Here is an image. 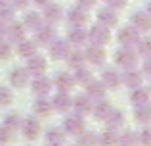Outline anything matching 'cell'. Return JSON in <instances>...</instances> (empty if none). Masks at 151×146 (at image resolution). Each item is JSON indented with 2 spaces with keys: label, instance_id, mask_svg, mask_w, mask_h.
<instances>
[{
  "label": "cell",
  "instance_id": "46",
  "mask_svg": "<svg viewBox=\"0 0 151 146\" xmlns=\"http://www.w3.org/2000/svg\"><path fill=\"white\" fill-rule=\"evenodd\" d=\"M94 4H96V0H78V6L84 8V10H90Z\"/></svg>",
  "mask_w": 151,
  "mask_h": 146
},
{
  "label": "cell",
  "instance_id": "34",
  "mask_svg": "<svg viewBox=\"0 0 151 146\" xmlns=\"http://www.w3.org/2000/svg\"><path fill=\"white\" fill-rule=\"evenodd\" d=\"M77 146H100L98 144V135L92 131H82L81 135L77 137Z\"/></svg>",
  "mask_w": 151,
  "mask_h": 146
},
{
  "label": "cell",
  "instance_id": "39",
  "mask_svg": "<svg viewBox=\"0 0 151 146\" xmlns=\"http://www.w3.org/2000/svg\"><path fill=\"white\" fill-rule=\"evenodd\" d=\"M14 6H8V4H2L0 6V21H4V23H10V21H14Z\"/></svg>",
  "mask_w": 151,
  "mask_h": 146
},
{
  "label": "cell",
  "instance_id": "5",
  "mask_svg": "<svg viewBox=\"0 0 151 146\" xmlns=\"http://www.w3.org/2000/svg\"><path fill=\"white\" fill-rule=\"evenodd\" d=\"M117 38H119V42H121L122 46L132 48V46H136L138 41H140V33H138L132 25H126V27H121V29H119Z\"/></svg>",
  "mask_w": 151,
  "mask_h": 146
},
{
  "label": "cell",
  "instance_id": "48",
  "mask_svg": "<svg viewBox=\"0 0 151 146\" xmlns=\"http://www.w3.org/2000/svg\"><path fill=\"white\" fill-rule=\"evenodd\" d=\"M6 29H8V25H6L4 21H0V38L6 37Z\"/></svg>",
  "mask_w": 151,
  "mask_h": 146
},
{
  "label": "cell",
  "instance_id": "32",
  "mask_svg": "<svg viewBox=\"0 0 151 146\" xmlns=\"http://www.w3.org/2000/svg\"><path fill=\"white\" fill-rule=\"evenodd\" d=\"M17 54L21 58H29V56H33V54H37V42L23 38L21 42H17Z\"/></svg>",
  "mask_w": 151,
  "mask_h": 146
},
{
  "label": "cell",
  "instance_id": "40",
  "mask_svg": "<svg viewBox=\"0 0 151 146\" xmlns=\"http://www.w3.org/2000/svg\"><path fill=\"white\" fill-rule=\"evenodd\" d=\"M14 100V94L8 86H0V106H10Z\"/></svg>",
  "mask_w": 151,
  "mask_h": 146
},
{
  "label": "cell",
  "instance_id": "21",
  "mask_svg": "<svg viewBox=\"0 0 151 146\" xmlns=\"http://www.w3.org/2000/svg\"><path fill=\"white\" fill-rule=\"evenodd\" d=\"M101 83L105 85V89H117L121 85V73L113 68H107L101 71Z\"/></svg>",
  "mask_w": 151,
  "mask_h": 146
},
{
  "label": "cell",
  "instance_id": "8",
  "mask_svg": "<svg viewBox=\"0 0 151 146\" xmlns=\"http://www.w3.org/2000/svg\"><path fill=\"white\" fill-rule=\"evenodd\" d=\"M92 106H94V102L88 94H77V96L73 98V106H71V108H75V113L86 115V113L92 112Z\"/></svg>",
  "mask_w": 151,
  "mask_h": 146
},
{
  "label": "cell",
  "instance_id": "16",
  "mask_svg": "<svg viewBox=\"0 0 151 146\" xmlns=\"http://www.w3.org/2000/svg\"><path fill=\"white\" fill-rule=\"evenodd\" d=\"M52 85L58 86V90L69 92V90L73 89V85H75V79H73V75H71V73L59 71V73H55V77H54V81H52Z\"/></svg>",
  "mask_w": 151,
  "mask_h": 146
},
{
  "label": "cell",
  "instance_id": "49",
  "mask_svg": "<svg viewBox=\"0 0 151 146\" xmlns=\"http://www.w3.org/2000/svg\"><path fill=\"white\" fill-rule=\"evenodd\" d=\"M35 4H37V6H46V4H48V0H33Z\"/></svg>",
  "mask_w": 151,
  "mask_h": 146
},
{
  "label": "cell",
  "instance_id": "42",
  "mask_svg": "<svg viewBox=\"0 0 151 146\" xmlns=\"http://www.w3.org/2000/svg\"><path fill=\"white\" fill-rule=\"evenodd\" d=\"M12 54V44L4 38H0V60H8Z\"/></svg>",
  "mask_w": 151,
  "mask_h": 146
},
{
  "label": "cell",
  "instance_id": "9",
  "mask_svg": "<svg viewBox=\"0 0 151 146\" xmlns=\"http://www.w3.org/2000/svg\"><path fill=\"white\" fill-rule=\"evenodd\" d=\"M69 42L67 41H61V38H54L50 42V56L54 60H65L67 54H69Z\"/></svg>",
  "mask_w": 151,
  "mask_h": 146
},
{
  "label": "cell",
  "instance_id": "1",
  "mask_svg": "<svg viewBox=\"0 0 151 146\" xmlns=\"http://www.w3.org/2000/svg\"><path fill=\"white\" fill-rule=\"evenodd\" d=\"M19 131L23 133V137H25L27 140H37L38 135L42 133V125H40V121H38L37 115H31V117H25V119H23Z\"/></svg>",
  "mask_w": 151,
  "mask_h": 146
},
{
  "label": "cell",
  "instance_id": "4",
  "mask_svg": "<svg viewBox=\"0 0 151 146\" xmlns=\"http://www.w3.org/2000/svg\"><path fill=\"white\" fill-rule=\"evenodd\" d=\"M138 62V54L134 52L132 48H128V46H122V48H119L117 52H115V64L121 65V68H134Z\"/></svg>",
  "mask_w": 151,
  "mask_h": 146
},
{
  "label": "cell",
  "instance_id": "41",
  "mask_svg": "<svg viewBox=\"0 0 151 146\" xmlns=\"http://www.w3.org/2000/svg\"><path fill=\"white\" fill-rule=\"evenodd\" d=\"M138 142L142 146H151V127H144L138 133Z\"/></svg>",
  "mask_w": 151,
  "mask_h": 146
},
{
  "label": "cell",
  "instance_id": "3",
  "mask_svg": "<svg viewBox=\"0 0 151 146\" xmlns=\"http://www.w3.org/2000/svg\"><path fill=\"white\" fill-rule=\"evenodd\" d=\"M86 35H88V41L92 42V44H98V46H103L109 42L111 38V33H109V27H103V25H92L88 31H86Z\"/></svg>",
  "mask_w": 151,
  "mask_h": 146
},
{
  "label": "cell",
  "instance_id": "20",
  "mask_svg": "<svg viewBox=\"0 0 151 146\" xmlns=\"http://www.w3.org/2000/svg\"><path fill=\"white\" fill-rule=\"evenodd\" d=\"M119 21L117 17V12L113 10V8H101L100 12H98V23L103 27H115Z\"/></svg>",
  "mask_w": 151,
  "mask_h": 146
},
{
  "label": "cell",
  "instance_id": "24",
  "mask_svg": "<svg viewBox=\"0 0 151 146\" xmlns=\"http://www.w3.org/2000/svg\"><path fill=\"white\" fill-rule=\"evenodd\" d=\"M111 110H113V106H111L109 102L105 100V98L98 100L96 104L92 106V113H94V117H96V119H100V121H105V117L111 113Z\"/></svg>",
  "mask_w": 151,
  "mask_h": 146
},
{
  "label": "cell",
  "instance_id": "10",
  "mask_svg": "<svg viewBox=\"0 0 151 146\" xmlns=\"http://www.w3.org/2000/svg\"><path fill=\"white\" fill-rule=\"evenodd\" d=\"M29 77L31 73L27 71V68H15L10 71V83L15 89H25L29 85Z\"/></svg>",
  "mask_w": 151,
  "mask_h": 146
},
{
  "label": "cell",
  "instance_id": "43",
  "mask_svg": "<svg viewBox=\"0 0 151 146\" xmlns=\"http://www.w3.org/2000/svg\"><path fill=\"white\" fill-rule=\"evenodd\" d=\"M12 135H14V133H12L8 127L0 125V146H6L8 142H10V140H12Z\"/></svg>",
  "mask_w": 151,
  "mask_h": 146
},
{
  "label": "cell",
  "instance_id": "44",
  "mask_svg": "<svg viewBox=\"0 0 151 146\" xmlns=\"http://www.w3.org/2000/svg\"><path fill=\"white\" fill-rule=\"evenodd\" d=\"M107 4H109V8H113V10H119V8L126 6V0H107Z\"/></svg>",
  "mask_w": 151,
  "mask_h": 146
},
{
  "label": "cell",
  "instance_id": "36",
  "mask_svg": "<svg viewBox=\"0 0 151 146\" xmlns=\"http://www.w3.org/2000/svg\"><path fill=\"white\" fill-rule=\"evenodd\" d=\"M67 64H69V68H73V69H77V68H81L82 64H84V52H78V50H73V52H69L67 54Z\"/></svg>",
  "mask_w": 151,
  "mask_h": 146
},
{
  "label": "cell",
  "instance_id": "12",
  "mask_svg": "<svg viewBox=\"0 0 151 146\" xmlns=\"http://www.w3.org/2000/svg\"><path fill=\"white\" fill-rule=\"evenodd\" d=\"M67 21H69L73 27H82L86 21H88V12H86L84 8H81V6L71 8V10L67 12Z\"/></svg>",
  "mask_w": 151,
  "mask_h": 146
},
{
  "label": "cell",
  "instance_id": "19",
  "mask_svg": "<svg viewBox=\"0 0 151 146\" xmlns=\"http://www.w3.org/2000/svg\"><path fill=\"white\" fill-rule=\"evenodd\" d=\"M54 38H55V31H54V27H52V23H48V25H40L37 29L35 42H37V44H50Z\"/></svg>",
  "mask_w": 151,
  "mask_h": 146
},
{
  "label": "cell",
  "instance_id": "6",
  "mask_svg": "<svg viewBox=\"0 0 151 146\" xmlns=\"http://www.w3.org/2000/svg\"><path fill=\"white\" fill-rule=\"evenodd\" d=\"M46 68H48V64H46L44 56H38V54H33V56L27 58V71L31 75H44Z\"/></svg>",
  "mask_w": 151,
  "mask_h": 146
},
{
  "label": "cell",
  "instance_id": "22",
  "mask_svg": "<svg viewBox=\"0 0 151 146\" xmlns=\"http://www.w3.org/2000/svg\"><path fill=\"white\" fill-rule=\"evenodd\" d=\"M86 94H88L90 98H94V100H101V98H105V85H103L101 81H88L86 83Z\"/></svg>",
  "mask_w": 151,
  "mask_h": 146
},
{
  "label": "cell",
  "instance_id": "38",
  "mask_svg": "<svg viewBox=\"0 0 151 146\" xmlns=\"http://www.w3.org/2000/svg\"><path fill=\"white\" fill-rule=\"evenodd\" d=\"M138 54L144 58H151V38H140L138 41Z\"/></svg>",
  "mask_w": 151,
  "mask_h": 146
},
{
  "label": "cell",
  "instance_id": "50",
  "mask_svg": "<svg viewBox=\"0 0 151 146\" xmlns=\"http://www.w3.org/2000/svg\"><path fill=\"white\" fill-rule=\"evenodd\" d=\"M145 12H147V14H149V17H151V0L147 2V8H145Z\"/></svg>",
  "mask_w": 151,
  "mask_h": 146
},
{
  "label": "cell",
  "instance_id": "13",
  "mask_svg": "<svg viewBox=\"0 0 151 146\" xmlns=\"http://www.w3.org/2000/svg\"><path fill=\"white\" fill-rule=\"evenodd\" d=\"M52 106H54L55 112H69L71 106H73V98L69 96V92L58 90V94L52 98Z\"/></svg>",
  "mask_w": 151,
  "mask_h": 146
},
{
  "label": "cell",
  "instance_id": "47",
  "mask_svg": "<svg viewBox=\"0 0 151 146\" xmlns=\"http://www.w3.org/2000/svg\"><path fill=\"white\" fill-rule=\"evenodd\" d=\"M29 4V0H12V6L14 8H25Z\"/></svg>",
  "mask_w": 151,
  "mask_h": 146
},
{
  "label": "cell",
  "instance_id": "18",
  "mask_svg": "<svg viewBox=\"0 0 151 146\" xmlns=\"http://www.w3.org/2000/svg\"><path fill=\"white\" fill-rule=\"evenodd\" d=\"M33 112L37 117H48L54 112V106H52V100H48L46 96L37 98V102L33 104Z\"/></svg>",
  "mask_w": 151,
  "mask_h": 146
},
{
  "label": "cell",
  "instance_id": "52",
  "mask_svg": "<svg viewBox=\"0 0 151 146\" xmlns=\"http://www.w3.org/2000/svg\"><path fill=\"white\" fill-rule=\"evenodd\" d=\"M149 92H151V86H149Z\"/></svg>",
  "mask_w": 151,
  "mask_h": 146
},
{
  "label": "cell",
  "instance_id": "35",
  "mask_svg": "<svg viewBox=\"0 0 151 146\" xmlns=\"http://www.w3.org/2000/svg\"><path fill=\"white\" fill-rule=\"evenodd\" d=\"M138 133L134 131H124L119 135V146H138Z\"/></svg>",
  "mask_w": 151,
  "mask_h": 146
},
{
  "label": "cell",
  "instance_id": "23",
  "mask_svg": "<svg viewBox=\"0 0 151 146\" xmlns=\"http://www.w3.org/2000/svg\"><path fill=\"white\" fill-rule=\"evenodd\" d=\"M44 10H42V15H44V19L48 23H55L61 19V6L55 2H48L46 6H42Z\"/></svg>",
  "mask_w": 151,
  "mask_h": 146
},
{
  "label": "cell",
  "instance_id": "30",
  "mask_svg": "<svg viewBox=\"0 0 151 146\" xmlns=\"http://www.w3.org/2000/svg\"><path fill=\"white\" fill-rule=\"evenodd\" d=\"M21 123H23V117L19 115L17 112H10V113L4 115V123L2 125L14 133V131H19V129H21Z\"/></svg>",
  "mask_w": 151,
  "mask_h": 146
},
{
  "label": "cell",
  "instance_id": "15",
  "mask_svg": "<svg viewBox=\"0 0 151 146\" xmlns=\"http://www.w3.org/2000/svg\"><path fill=\"white\" fill-rule=\"evenodd\" d=\"M50 89H52V81L48 77H44V75H37L31 81V90L35 94H38V96H46L50 92Z\"/></svg>",
  "mask_w": 151,
  "mask_h": 146
},
{
  "label": "cell",
  "instance_id": "7",
  "mask_svg": "<svg viewBox=\"0 0 151 146\" xmlns=\"http://www.w3.org/2000/svg\"><path fill=\"white\" fill-rule=\"evenodd\" d=\"M130 23L138 33H145L151 29V17L147 12H136V14L130 15Z\"/></svg>",
  "mask_w": 151,
  "mask_h": 146
},
{
  "label": "cell",
  "instance_id": "26",
  "mask_svg": "<svg viewBox=\"0 0 151 146\" xmlns=\"http://www.w3.org/2000/svg\"><path fill=\"white\" fill-rule=\"evenodd\" d=\"M6 35H8V38H10L12 42H21L23 38H25V27H23V23H14L12 21L10 25H8V29H6Z\"/></svg>",
  "mask_w": 151,
  "mask_h": 146
},
{
  "label": "cell",
  "instance_id": "33",
  "mask_svg": "<svg viewBox=\"0 0 151 146\" xmlns=\"http://www.w3.org/2000/svg\"><path fill=\"white\" fill-rule=\"evenodd\" d=\"M134 117H136V121H140V123H149L151 121V106L149 102L147 104H140L134 108Z\"/></svg>",
  "mask_w": 151,
  "mask_h": 146
},
{
  "label": "cell",
  "instance_id": "27",
  "mask_svg": "<svg viewBox=\"0 0 151 146\" xmlns=\"http://www.w3.org/2000/svg\"><path fill=\"white\" fill-rule=\"evenodd\" d=\"M105 123L109 129H113V131H117V129H121L122 125H124V113L121 112V110H111V113L105 117Z\"/></svg>",
  "mask_w": 151,
  "mask_h": 146
},
{
  "label": "cell",
  "instance_id": "14",
  "mask_svg": "<svg viewBox=\"0 0 151 146\" xmlns=\"http://www.w3.org/2000/svg\"><path fill=\"white\" fill-rule=\"evenodd\" d=\"M142 81H144V73L138 71L134 68H126V71L121 75V83H124L126 86L134 89V86H140Z\"/></svg>",
  "mask_w": 151,
  "mask_h": 146
},
{
  "label": "cell",
  "instance_id": "25",
  "mask_svg": "<svg viewBox=\"0 0 151 146\" xmlns=\"http://www.w3.org/2000/svg\"><path fill=\"white\" fill-rule=\"evenodd\" d=\"M149 96H151V92H149V89H144V86H134L132 89V92H130V102H132L134 106H140V104H147L149 102Z\"/></svg>",
  "mask_w": 151,
  "mask_h": 146
},
{
  "label": "cell",
  "instance_id": "11",
  "mask_svg": "<svg viewBox=\"0 0 151 146\" xmlns=\"http://www.w3.org/2000/svg\"><path fill=\"white\" fill-rule=\"evenodd\" d=\"M103 60H105V50H103L101 46L90 44L88 48H86L84 62H88V64H92V65H100V64H103Z\"/></svg>",
  "mask_w": 151,
  "mask_h": 146
},
{
  "label": "cell",
  "instance_id": "2",
  "mask_svg": "<svg viewBox=\"0 0 151 146\" xmlns=\"http://www.w3.org/2000/svg\"><path fill=\"white\" fill-rule=\"evenodd\" d=\"M84 129H86V125H84V119H82L81 113H71V115H67L63 119V131H65V135L78 137Z\"/></svg>",
  "mask_w": 151,
  "mask_h": 146
},
{
  "label": "cell",
  "instance_id": "51",
  "mask_svg": "<svg viewBox=\"0 0 151 146\" xmlns=\"http://www.w3.org/2000/svg\"><path fill=\"white\" fill-rule=\"evenodd\" d=\"M10 2V0H0V6H2V4H8Z\"/></svg>",
  "mask_w": 151,
  "mask_h": 146
},
{
  "label": "cell",
  "instance_id": "28",
  "mask_svg": "<svg viewBox=\"0 0 151 146\" xmlns=\"http://www.w3.org/2000/svg\"><path fill=\"white\" fill-rule=\"evenodd\" d=\"M88 41V35H86V31L82 29V27H73V29L69 31V35H67V42H71V44H84V42Z\"/></svg>",
  "mask_w": 151,
  "mask_h": 146
},
{
  "label": "cell",
  "instance_id": "31",
  "mask_svg": "<svg viewBox=\"0 0 151 146\" xmlns=\"http://www.w3.org/2000/svg\"><path fill=\"white\" fill-rule=\"evenodd\" d=\"M98 144L100 146H119V135L113 129H107L101 135H98Z\"/></svg>",
  "mask_w": 151,
  "mask_h": 146
},
{
  "label": "cell",
  "instance_id": "29",
  "mask_svg": "<svg viewBox=\"0 0 151 146\" xmlns=\"http://www.w3.org/2000/svg\"><path fill=\"white\" fill-rule=\"evenodd\" d=\"M40 25H42V15L40 14H37V12H25V15H23V27L25 29L37 31Z\"/></svg>",
  "mask_w": 151,
  "mask_h": 146
},
{
  "label": "cell",
  "instance_id": "45",
  "mask_svg": "<svg viewBox=\"0 0 151 146\" xmlns=\"http://www.w3.org/2000/svg\"><path fill=\"white\" fill-rule=\"evenodd\" d=\"M142 73H145L147 77H151V58H147V60L144 62V68H142Z\"/></svg>",
  "mask_w": 151,
  "mask_h": 146
},
{
  "label": "cell",
  "instance_id": "37",
  "mask_svg": "<svg viewBox=\"0 0 151 146\" xmlns=\"http://www.w3.org/2000/svg\"><path fill=\"white\" fill-rule=\"evenodd\" d=\"M73 79H75V83H78V85H86L88 81H92V73H90L84 65H81V68L75 69Z\"/></svg>",
  "mask_w": 151,
  "mask_h": 146
},
{
  "label": "cell",
  "instance_id": "17",
  "mask_svg": "<svg viewBox=\"0 0 151 146\" xmlns=\"http://www.w3.org/2000/svg\"><path fill=\"white\" fill-rule=\"evenodd\" d=\"M44 139H46V142H48V146H63L67 135H65V131L59 129V127H50L48 131H46Z\"/></svg>",
  "mask_w": 151,
  "mask_h": 146
}]
</instances>
